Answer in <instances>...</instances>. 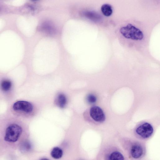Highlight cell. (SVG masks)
<instances>
[{
    "instance_id": "cell-10",
    "label": "cell",
    "mask_w": 160,
    "mask_h": 160,
    "mask_svg": "<svg viewBox=\"0 0 160 160\" xmlns=\"http://www.w3.org/2000/svg\"><path fill=\"white\" fill-rule=\"evenodd\" d=\"M63 151L61 149L58 147H54L51 152V155L54 158L59 159L62 156Z\"/></svg>"
},
{
    "instance_id": "cell-2",
    "label": "cell",
    "mask_w": 160,
    "mask_h": 160,
    "mask_svg": "<svg viewBox=\"0 0 160 160\" xmlns=\"http://www.w3.org/2000/svg\"><path fill=\"white\" fill-rule=\"evenodd\" d=\"M22 132L21 127L18 125L12 124L6 129L4 140L10 142H16L19 138Z\"/></svg>"
},
{
    "instance_id": "cell-7",
    "label": "cell",
    "mask_w": 160,
    "mask_h": 160,
    "mask_svg": "<svg viewBox=\"0 0 160 160\" xmlns=\"http://www.w3.org/2000/svg\"><path fill=\"white\" fill-rule=\"evenodd\" d=\"M83 13L85 17L95 22H98L101 19V15L94 12L87 11L84 12Z\"/></svg>"
},
{
    "instance_id": "cell-13",
    "label": "cell",
    "mask_w": 160,
    "mask_h": 160,
    "mask_svg": "<svg viewBox=\"0 0 160 160\" xmlns=\"http://www.w3.org/2000/svg\"><path fill=\"white\" fill-rule=\"evenodd\" d=\"M11 85L10 81L8 80H5L2 82L1 86L3 91H7L10 89Z\"/></svg>"
},
{
    "instance_id": "cell-9",
    "label": "cell",
    "mask_w": 160,
    "mask_h": 160,
    "mask_svg": "<svg viewBox=\"0 0 160 160\" xmlns=\"http://www.w3.org/2000/svg\"><path fill=\"white\" fill-rule=\"evenodd\" d=\"M101 10L103 14L106 16H111L113 12L112 7L109 4H105L103 5L101 7Z\"/></svg>"
},
{
    "instance_id": "cell-1",
    "label": "cell",
    "mask_w": 160,
    "mask_h": 160,
    "mask_svg": "<svg viewBox=\"0 0 160 160\" xmlns=\"http://www.w3.org/2000/svg\"><path fill=\"white\" fill-rule=\"evenodd\" d=\"M120 31L122 35L127 39L138 40H141L144 37L143 32L131 24L122 27Z\"/></svg>"
},
{
    "instance_id": "cell-6",
    "label": "cell",
    "mask_w": 160,
    "mask_h": 160,
    "mask_svg": "<svg viewBox=\"0 0 160 160\" xmlns=\"http://www.w3.org/2000/svg\"><path fill=\"white\" fill-rule=\"evenodd\" d=\"M130 152L133 158L138 159L142 156L144 151L142 146L140 144L135 143L131 146Z\"/></svg>"
},
{
    "instance_id": "cell-3",
    "label": "cell",
    "mask_w": 160,
    "mask_h": 160,
    "mask_svg": "<svg viewBox=\"0 0 160 160\" xmlns=\"http://www.w3.org/2000/svg\"><path fill=\"white\" fill-rule=\"evenodd\" d=\"M153 131V126L150 124L146 122L140 124L135 129L136 134L143 139H147L150 137Z\"/></svg>"
},
{
    "instance_id": "cell-4",
    "label": "cell",
    "mask_w": 160,
    "mask_h": 160,
    "mask_svg": "<svg viewBox=\"0 0 160 160\" xmlns=\"http://www.w3.org/2000/svg\"><path fill=\"white\" fill-rule=\"evenodd\" d=\"M90 116L94 121L102 122L105 120V115L102 110L99 106H94L89 110Z\"/></svg>"
},
{
    "instance_id": "cell-5",
    "label": "cell",
    "mask_w": 160,
    "mask_h": 160,
    "mask_svg": "<svg viewBox=\"0 0 160 160\" xmlns=\"http://www.w3.org/2000/svg\"><path fill=\"white\" fill-rule=\"evenodd\" d=\"M13 108L15 111H21L29 113L32 111L33 106L29 102L27 101H20L14 103Z\"/></svg>"
},
{
    "instance_id": "cell-8",
    "label": "cell",
    "mask_w": 160,
    "mask_h": 160,
    "mask_svg": "<svg viewBox=\"0 0 160 160\" xmlns=\"http://www.w3.org/2000/svg\"><path fill=\"white\" fill-rule=\"evenodd\" d=\"M56 102L60 108L64 107L67 103L66 98L64 95L62 93L59 94L56 98Z\"/></svg>"
},
{
    "instance_id": "cell-14",
    "label": "cell",
    "mask_w": 160,
    "mask_h": 160,
    "mask_svg": "<svg viewBox=\"0 0 160 160\" xmlns=\"http://www.w3.org/2000/svg\"><path fill=\"white\" fill-rule=\"evenodd\" d=\"M86 100L88 104H93L96 102L97 98L96 96L94 95L89 94L87 96Z\"/></svg>"
},
{
    "instance_id": "cell-12",
    "label": "cell",
    "mask_w": 160,
    "mask_h": 160,
    "mask_svg": "<svg viewBox=\"0 0 160 160\" xmlns=\"http://www.w3.org/2000/svg\"><path fill=\"white\" fill-rule=\"evenodd\" d=\"M31 148V145L29 142L25 141L23 142L21 145V150L23 152H27Z\"/></svg>"
},
{
    "instance_id": "cell-11",
    "label": "cell",
    "mask_w": 160,
    "mask_h": 160,
    "mask_svg": "<svg viewBox=\"0 0 160 160\" xmlns=\"http://www.w3.org/2000/svg\"><path fill=\"white\" fill-rule=\"evenodd\" d=\"M108 159L109 160H124L123 155L120 152L115 151L112 153L109 156Z\"/></svg>"
}]
</instances>
